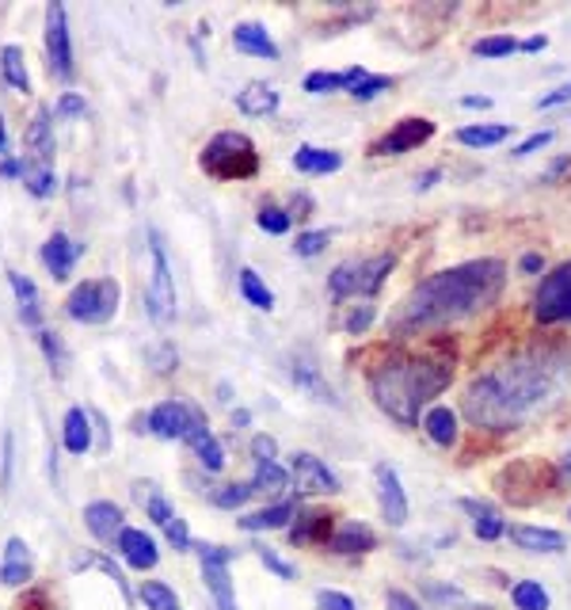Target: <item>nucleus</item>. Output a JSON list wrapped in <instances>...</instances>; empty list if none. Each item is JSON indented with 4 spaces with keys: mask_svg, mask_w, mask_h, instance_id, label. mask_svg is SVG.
Returning a JSON list of instances; mask_svg holds the SVG:
<instances>
[{
    "mask_svg": "<svg viewBox=\"0 0 571 610\" xmlns=\"http://www.w3.org/2000/svg\"><path fill=\"white\" fill-rule=\"evenodd\" d=\"M290 378L301 385V390L313 393L316 401H335V397H332V385L320 382V371H316L313 363H293V374H290Z\"/></svg>",
    "mask_w": 571,
    "mask_h": 610,
    "instance_id": "obj_39",
    "label": "nucleus"
},
{
    "mask_svg": "<svg viewBox=\"0 0 571 610\" xmlns=\"http://www.w3.org/2000/svg\"><path fill=\"white\" fill-rule=\"evenodd\" d=\"M385 607H388V610H423V607L408 596V591H401V588L385 591Z\"/></svg>",
    "mask_w": 571,
    "mask_h": 610,
    "instance_id": "obj_55",
    "label": "nucleus"
},
{
    "mask_svg": "<svg viewBox=\"0 0 571 610\" xmlns=\"http://www.w3.org/2000/svg\"><path fill=\"white\" fill-rule=\"evenodd\" d=\"M328 546H332L335 554H370V549L377 546V538L366 523H343V527L332 530Z\"/></svg>",
    "mask_w": 571,
    "mask_h": 610,
    "instance_id": "obj_26",
    "label": "nucleus"
},
{
    "mask_svg": "<svg viewBox=\"0 0 571 610\" xmlns=\"http://www.w3.org/2000/svg\"><path fill=\"white\" fill-rule=\"evenodd\" d=\"M8 149V126H4V115H0V153Z\"/></svg>",
    "mask_w": 571,
    "mask_h": 610,
    "instance_id": "obj_64",
    "label": "nucleus"
},
{
    "mask_svg": "<svg viewBox=\"0 0 571 610\" xmlns=\"http://www.w3.org/2000/svg\"><path fill=\"white\" fill-rule=\"evenodd\" d=\"M203 168L218 179H252L259 172V153L256 142L240 131H221L206 142L203 149Z\"/></svg>",
    "mask_w": 571,
    "mask_h": 610,
    "instance_id": "obj_4",
    "label": "nucleus"
},
{
    "mask_svg": "<svg viewBox=\"0 0 571 610\" xmlns=\"http://www.w3.org/2000/svg\"><path fill=\"white\" fill-rule=\"evenodd\" d=\"M145 306H149L153 324H160V329L176 321V279H172V263L157 229H149V290H145Z\"/></svg>",
    "mask_w": 571,
    "mask_h": 610,
    "instance_id": "obj_6",
    "label": "nucleus"
},
{
    "mask_svg": "<svg viewBox=\"0 0 571 610\" xmlns=\"http://www.w3.org/2000/svg\"><path fill=\"white\" fill-rule=\"evenodd\" d=\"M256 221H259V229H263V234H271V237L290 234V214L279 210V206H263Z\"/></svg>",
    "mask_w": 571,
    "mask_h": 610,
    "instance_id": "obj_44",
    "label": "nucleus"
},
{
    "mask_svg": "<svg viewBox=\"0 0 571 610\" xmlns=\"http://www.w3.org/2000/svg\"><path fill=\"white\" fill-rule=\"evenodd\" d=\"M198 557H203V577H206V588H210L218 610H237V596H232V580H229V565H232V557H237V549L198 546Z\"/></svg>",
    "mask_w": 571,
    "mask_h": 610,
    "instance_id": "obj_10",
    "label": "nucleus"
},
{
    "mask_svg": "<svg viewBox=\"0 0 571 610\" xmlns=\"http://www.w3.org/2000/svg\"><path fill=\"white\" fill-rule=\"evenodd\" d=\"M510 599H515L518 610H549V591L538 580H518L510 588Z\"/></svg>",
    "mask_w": 571,
    "mask_h": 610,
    "instance_id": "obj_37",
    "label": "nucleus"
},
{
    "mask_svg": "<svg viewBox=\"0 0 571 610\" xmlns=\"http://www.w3.org/2000/svg\"><path fill=\"white\" fill-rule=\"evenodd\" d=\"M62 440L69 454H89L92 446V416L84 409H69L62 424Z\"/></svg>",
    "mask_w": 571,
    "mask_h": 610,
    "instance_id": "obj_28",
    "label": "nucleus"
},
{
    "mask_svg": "<svg viewBox=\"0 0 571 610\" xmlns=\"http://www.w3.org/2000/svg\"><path fill=\"white\" fill-rule=\"evenodd\" d=\"M232 46H237L240 54L267 58V62L279 58V42L267 34L263 23H237V28H232Z\"/></svg>",
    "mask_w": 571,
    "mask_h": 610,
    "instance_id": "obj_19",
    "label": "nucleus"
},
{
    "mask_svg": "<svg viewBox=\"0 0 571 610\" xmlns=\"http://www.w3.org/2000/svg\"><path fill=\"white\" fill-rule=\"evenodd\" d=\"M473 50L480 58H507V54H515V50H522V42L510 39V34H488V39H480Z\"/></svg>",
    "mask_w": 571,
    "mask_h": 610,
    "instance_id": "obj_41",
    "label": "nucleus"
},
{
    "mask_svg": "<svg viewBox=\"0 0 571 610\" xmlns=\"http://www.w3.org/2000/svg\"><path fill=\"white\" fill-rule=\"evenodd\" d=\"M571 378V359L557 348H530L476 374L465 390V416L484 432H510L557 401Z\"/></svg>",
    "mask_w": 571,
    "mask_h": 610,
    "instance_id": "obj_1",
    "label": "nucleus"
},
{
    "mask_svg": "<svg viewBox=\"0 0 571 610\" xmlns=\"http://www.w3.org/2000/svg\"><path fill=\"white\" fill-rule=\"evenodd\" d=\"M533 317H538L541 324L571 321V260L541 279V290L538 298H533Z\"/></svg>",
    "mask_w": 571,
    "mask_h": 610,
    "instance_id": "obj_9",
    "label": "nucleus"
},
{
    "mask_svg": "<svg viewBox=\"0 0 571 610\" xmlns=\"http://www.w3.org/2000/svg\"><path fill=\"white\" fill-rule=\"evenodd\" d=\"M510 542L526 554H560L564 549V535L549 527H510Z\"/></svg>",
    "mask_w": 571,
    "mask_h": 610,
    "instance_id": "obj_24",
    "label": "nucleus"
},
{
    "mask_svg": "<svg viewBox=\"0 0 571 610\" xmlns=\"http://www.w3.org/2000/svg\"><path fill=\"white\" fill-rule=\"evenodd\" d=\"M461 107H469V111H488V107H491V100H488V96H465V100H461Z\"/></svg>",
    "mask_w": 571,
    "mask_h": 610,
    "instance_id": "obj_59",
    "label": "nucleus"
},
{
    "mask_svg": "<svg viewBox=\"0 0 571 610\" xmlns=\"http://www.w3.org/2000/svg\"><path fill=\"white\" fill-rule=\"evenodd\" d=\"M510 137V126H461L457 142L469 145V149H491V145H503Z\"/></svg>",
    "mask_w": 571,
    "mask_h": 610,
    "instance_id": "obj_35",
    "label": "nucleus"
},
{
    "mask_svg": "<svg viewBox=\"0 0 571 610\" xmlns=\"http://www.w3.org/2000/svg\"><path fill=\"white\" fill-rule=\"evenodd\" d=\"M503 287H507L503 260L457 263V268H446L430 275V279H423L401 302V313L393 317V324L401 332L443 329V324L465 321V317H476L488 306H496Z\"/></svg>",
    "mask_w": 571,
    "mask_h": 610,
    "instance_id": "obj_2",
    "label": "nucleus"
},
{
    "mask_svg": "<svg viewBox=\"0 0 571 610\" xmlns=\"http://www.w3.org/2000/svg\"><path fill=\"white\" fill-rule=\"evenodd\" d=\"M164 535H168V542L176 546L179 554H184V549H190V530H187V523L179 519V515H176V519L168 523V527H164Z\"/></svg>",
    "mask_w": 571,
    "mask_h": 610,
    "instance_id": "obj_50",
    "label": "nucleus"
},
{
    "mask_svg": "<svg viewBox=\"0 0 571 610\" xmlns=\"http://www.w3.org/2000/svg\"><path fill=\"white\" fill-rule=\"evenodd\" d=\"M46 54H50V73L69 81V76H73V39H69L65 8L58 4V0L46 8Z\"/></svg>",
    "mask_w": 571,
    "mask_h": 610,
    "instance_id": "obj_12",
    "label": "nucleus"
},
{
    "mask_svg": "<svg viewBox=\"0 0 571 610\" xmlns=\"http://www.w3.org/2000/svg\"><path fill=\"white\" fill-rule=\"evenodd\" d=\"M39 343H42V355H46V363L54 366L58 374H65V366H69V351H65L62 337H54V332L42 329V332H39Z\"/></svg>",
    "mask_w": 571,
    "mask_h": 610,
    "instance_id": "obj_42",
    "label": "nucleus"
},
{
    "mask_svg": "<svg viewBox=\"0 0 571 610\" xmlns=\"http://www.w3.org/2000/svg\"><path fill=\"white\" fill-rule=\"evenodd\" d=\"M435 137V123L423 115H412V118H401V123L393 126L381 142L374 145L377 157H401V153H412L419 149L423 142H430Z\"/></svg>",
    "mask_w": 571,
    "mask_h": 610,
    "instance_id": "obj_13",
    "label": "nucleus"
},
{
    "mask_svg": "<svg viewBox=\"0 0 571 610\" xmlns=\"http://www.w3.org/2000/svg\"><path fill=\"white\" fill-rule=\"evenodd\" d=\"M423 427H427V435L438 446H457V435H461V427H457V412L449 405H430L427 416H423Z\"/></svg>",
    "mask_w": 571,
    "mask_h": 610,
    "instance_id": "obj_27",
    "label": "nucleus"
},
{
    "mask_svg": "<svg viewBox=\"0 0 571 610\" xmlns=\"http://www.w3.org/2000/svg\"><path fill=\"white\" fill-rule=\"evenodd\" d=\"M20 161H0V176H4V179H15V176H20Z\"/></svg>",
    "mask_w": 571,
    "mask_h": 610,
    "instance_id": "obj_60",
    "label": "nucleus"
},
{
    "mask_svg": "<svg viewBox=\"0 0 571 610\" xmlns=\"http://www.w3.org/2000/svg\"><path fill=\"white\" fill-rule=\"evenodd\" d=\"M454 378V363L449 359H430V355H388L385 363L370 366V397L396 420L401 427L419 424V409L435 401L438 393Z\"/></svg>",
    "mask_w": 571,
    "mask_h": 610,
    "instance_id": "obj_3",
    "label": "nucleus"
},
{
    "mask_svg": "<svg viewBox=\"0 0 571 610\" xmlns=\"http://www.w3.org/2000/svg\"><path fill=\"white\" fill-rule=\"evenodd\" d=\"M118 554H123V561L129 565V569H153V565L160 561V554H157V542H153L145 530H137V527H126L123 535H118Z\"/></svg>",
    "mask_w": 571,
    "mask_h": 610,
    "instance_id": "obj_18",
    "label": "nucleus"
},
{
    "mask_svg": "<svg viewBox=\"0 0 571 610\" xmlns=\"http://www.w3.org/2000/svg\"><path fill=\"white\" fill-rule=\"evenodd\" d=\"M293 168L305 172V176H328V172L343 168V153L320 149V145H298V153H293Z\"/></svg>",
    "mask_w": 571,
    "mask_h": 610,
    "instance_id": "obj_25",
    "label": "nucleus"
},
{
    "mask_svg": "<svg viewBox=\"0 0 571 610\" xmlns=\"http://www.w3.org/2000/svg\"><path fill=\"white\" fill-rule=\"evenodd\" d=\"M8 282H12V290H15V302H20V317H23V324L34 332H42V298H39V287L28 279V275H20V271H8Z\"/></svg>",
    "mask_w": 571,
    "mask_h": 610,
    "instance_id": "obj_23",
    "label": "nucleus"
},
{
    "mask_svg": "<svg viewBox=\"0 0 571 610\" xmlns=\"http://www.w3.org/2000/svg\"><path fill=\"white\" fill-rule=\"evenodd\" d=\"M290 519H293V504H271V508H263V511L245 515V519H240V527L256 535V530H282Z\"/></svg>",
    "mask_w": 571,
    "mask_h": 610,
    "instance_id": "obj_33",
    "label": "nucleus"
},
{
    "mask_svg": "<svg viewBox=\"0 0 571 610\" xmlns=\"http://www.w3.org/2000/svg\"><path fill=\"white\" fill-rule=\"evenodd\" d=\"M252 485V493H282L286 485H290V469H282L279 462H256V477L248 480Z\"/></svg>",
    "mask_w": 571,
    "mask_h": 610,
    "instance_id": "obj_36",
    "label": "nucleus"
},
{
    "mask_svg": "<svg viewBox=\"0 0 571 610\" xmlns=\"http://www.w3.org/2000/svg\"><path fill=\"white\" fill-rule=\"evenodd\" d=\"M388 89H393V76H366V81L354 84L351 96L359 103H370V100H377L381 92H388Z\"/></svg>",
    "mask_w": 571,
    "mask_h": 610,
    "instance_id": "obj_45",
    "label": "nucleus"
},
{
    "mask_svg": "<svg viewBox=\"0 0 571 610\" xmlns=\"http://www.w3.org/2000/svg\"><path fill=\"white\" fill-rule=\"evenodd\" d=\"M435 179H438V168H430V172H423L415 187H419V192H427V187H435Z\"/></svg>",
    "mask_w": 571,
    "mask_h": 610,
    "instance_id": "obj_61",
    "label": "nucleus"
},
{
    "mask_svg": "<svg viewBox=\"0 0 571 610\" xmlns=\"http://www.w3.org/2000/svg\"><path fill=\"white\" fill-rule=\"evenodd\" d=\"M31 577H34L31 546L23 542V538H8L4 561H0V583H4V588H23Z\"/></svg>",
    "mask_w": 571,
    "mask_h": 610,
    "instance_id": "obj_16",
    "label": "nucleus"
},
{
    "mask_svg": "<svg viewBox=\"0 0 571 610\" xmlns=\"http://www.w3.org/2000/svg\"><path fill=\"white\" fill-rule=\"evenodd\" d=\"M461 508L473 515V530L480 542H499V538L507 535V523L499 519L496 508H488V504H476V500H461Z\"/></svg>",
    "mask_w": 571,
    "mask_h": 610,
    "instance_id": "obj_29",
    "label": "nucleus"
},
{
    "mask_svg": "<svg viewBox=\"0 0 571 610\" xmlns=\"http://www.w3.org/2000/svg\"><path fill=\"white\" fill-rule=\"evenodd\" d=\"M552 142V131H538V134H530L522 145H515V157H530V153H538L544 149V145Z\"/></svg>",
    "mask_w": 571,
    "mask_h": 610,
    "instance_id": "obj_53",
    "label": "nucleus"
},
{
    "mask_svg": "<svg viewBox=\"0 0 571 610\" xmlns=\"http://www.w3.org/2000/svg\"><path fill=\"white\" fill-rule=\"evenodd\" d=\"M290 477L301 496H332L343 488L340 477L328 469V462H320L316 454H309V451H298L290 458Z\"/></svg>",
    "mask_w": 571,
    "mask_h": 610,
    "instance_id": "obj_11",
    "label": "nucleus"
},
{
    "mask_svg": "<svg viewBox=\"0 0 571 610\" xmlns=\"http://www.w3.org/2000/svg\"><path fill=\"white\" fill-rule=\"evenodd\" d=\"M142 603L145 610H184L179 607V596L168 588V583H160V580H145L142 583Z\"/></svg>",
    "mask_w": 571,
    "mask_h": 610,
    "instance_id": "obj_38",
    "label": "nucleus"
},
{
    "mask_svg": "<svg viewBox=\"0 0 571 610\" xmlns=\"http://www.w3.org/2000/svg\"><path fill=\"white\" fill-rule=\"evenodd\" d=\"M252 458L256 462H279V443L271 435H256L252 440Z\"/></svg>",
    "mask_w": 571,
    "mask_h": 610,
    "instance_id": "obj_51",
    "label": "nucleus"
},
{
    "mask_svg": "<svg viewBox=\"0 0 571 610\" xmlns=\"http://www.w3.org/2000/svg\"><path fill=\"white\" fill-rule=\"evenodd\" d=\"M84 527H89L92 538H100V542H118V535L126 530L123 511L111 500H92L89 508H84Z\"/></svg>",
    "mask_w": 571,
    "mask_h": 610,
    "instance_id": "obj_17",
    "label": "nucleus"
},
{
    "mask_svg": "<svg viewBox=\"0 0 571 610\" xmlns=\"http://www.w3.org/2000/svg\"><path fill=\"white\" fill-rule=\"evenodd\" d=\"M145 515H149V519L157 523V527H168V523L176 519V511L168 508V500H164V496H157V493H153L149 504H145Z\"/></svg>",
    "mask_w": 571,
    "mask_h": 610,
    "instance_id": "obj_49",
    "label": "nucleus"
},
{
    "mask_svg": "<svg viewBox=\"0 0 571 610\" xmlns=\"http://www.w3.org/2000/svg\"><path fill=\"white\" fill-rule=\"evenodd\" d=\"M544 46H549V39H544V34H533V39H526V42H522L526 54H541Z\"/></svg>",
    "mask_w": 571,
    "mask_h": 610,
    "instance_id": "obj_58",
    "label": "nucleus"
},
{
    "mask_svg": "<svg viewBox=\"0 0 571 610\" xmlns=\"http://www.w3.org/2000/svg\"><path fill=\"white\" fill-rule=\"evenodd\" d=\"M316 607L320 610H359L351 596H343V591H332V588L316 591Z\"/></svg>",
    "mask_w": 571,
    "mask_h": 610,
    "instance_id": "obj_48",
    "label": "nucleus"
},
{
    "mask_svg": "<svg viewBox=\"0 0 571 610\" xmlns=\"http://www.w3.org/2000/svg\"><path fill=\"white\" fill-rule=\"evenodd\" d=\"M54 115H62V118H73V115H84V100L76 96V92H65L62 100L54 103Z\"/></svg>",
    "mask_w": 571,
    "mask_h": 610,
    "instance_id": "obj_54",
    "label": "nucleus"
},
{
    "mask_svg": "<svg viewBox=\"0 0 571 610\" xmlns=\"http://www.w3.org/2000/svg\"><path fill=\"white\" fill-rule=\"evenodd\" d=\"M118 302H123V290L115 279H89L65 298V313L81 324H107L118 313Z\"/></svg>",
    "mask_w": 571,
    "mask_h": 610,
    "instance_id": "obj_7",
    "label": "nucleus"
},
{
    "mask_svg": "<svg viewBox=\"0 0 571 610\" xmlns=\"http://www.w3.org/2000/svg\"><path fill=\"white\" fill-rule=\"evenodd\" d=\"M560 477L571 480V451L564 454V458H560Z\"/></svg>",
    "mask_w": 571,
    "mask_h": 610,
    "instance_id": "obj_62",
    "label": "nucleus"
},
{
    "mask_svg": "<svg viewBox=\"0 0 571 610\" xmlns=\"http://www.w3.org/2000/svg\"><path fill=\"white\" fill-rule=\"evenodd\" d=\"M187 446H190V451H195L198 466H203L206 474H221V469H225V451H221V443L214 440V432L195 435V440H190Z\"/></svg>",
    "mask_w": 571,
    "mask_h": 610,
    "instance_id": "obj_34",
    "label": "nucleus"
},
{
    "mask_svg": "<svg viewBox=\"0 0 571 610\" xmlns=\"http://www.w3.org/2000/svg\"><path fill=\"white\" fill-rule=\"evenodd\" d=\"M237 107H240V115H248V118H267L279 111V92H274L267 81H252L237 92Z\"/></svg>",
    "mask_w": 571,
    "mask_h": 610,
    "instance_id": "obj_21",
    "label": "nucleus"
},
{
    "mask_svg": "<svg viewBox=\"0 0 571 610\" xmlns=\"http://www.w3.org/2000/svg\"><path fill=\"white\" fill-rule=\"evenodd\" d=\"M568 100H571V81H568V84H560V89H552L549 96H541V100H538V111L560 107V103H568Z\"/></svg>",
    "mask_w": 571,
    "mask_h": 610,
    "instance_id": "obj_56",
    "label": "nucleus"
},
{
    "mask_svg": "<svg viewBox=\"0 0 571 610\" xmlns=\"http://www.w3.org/2000/svg\"><path fill=\"white\" fill-rule=\"evenodd\" d=\"M316 535H324V542L332 538V515H301V527L290 530L293 542H313Z\"/></svg>",
    "mask_w": 571,
    "mask_h": 610,
    "instance_id": "obj_40",
    "label": "nucleus"
},
{
    "mask_svg": "<svg viewBox=\"0 0 571 610\" xmlns=\"http://www.w3.org/2000/svg\"><path fill=\"white\" fill-rule=\"evenodd\" d=\"M568 165H571V157H560V161H557V165H552V172H549V179H552V176H560V172H564Z\"/></svg>",
    "mask_w": 571,
    "mask_h": 610,
    "instance_id": "obj_63",
    "label": "nucleus"
},
{
    "mask_svg": "<svg viewBox=\"0 0 571 610\" xmlns=\"http://www.w3.org/2000/svg\"><path fill=\"white\" fill-rule=\"evenodd\" d=\"M0 73L12 84L15 92H31V76H28V58H23V46H4L0 50Z\"/></svg>",
    "mask_w": 571,
    "mask_h": 610,
    "instance_id": "obj_31",
    "label": "nucleus"
},
{
    "mask_svg": "<svg viewBox=\"0 0 571 610\" xmlns=\"http://www.w3.org/2000/svg\"><path fill=\"white\" fill-rule=\"evenodd\" d=\"M252 485H221L218 493H214V504H218V508H225V511H232V508H245L248 500H252Z\"/></svg>",
    "mask_w": 571,
    "mask_h": 610,
    "instance_id": "obj_43",
    "label": "nucleus"
},
{
    "mask_svg": "<svg viewBox=\"0 0 571 610\" xmlns=\"http://www.w3.org/2000/svg\"><path fill=\"white\" fill-rule=\"evenodd\" d=\"M237 282H240V294H245L248 306H256V309H263V313H271V309H274V294H271V287H267V282L259 279L252 268H240L237 271Z\"/></svg>",
    "mask_w": 571,
    "mask_h": 610,
    "instance_id": "obj_32",
    "label": "nucleus"
},
{
    "mask_svg": "<svg viewBox=\"0 0 571 610\" xmlns=\"http://www.w3.org/2000/svg\"><path fill=\"white\" fill-rule=\"evenodd\" d=\"M370 324H374V306H354L347 321H343V329H347V337H362Z\"/></svg>",
    "mask_w": 571,
    "mask_h": 610,
    "instance_id": "obj_47",
    "label": "nucleus"
},
{
    "mask_svg": "<svg viewBox=\"0 0 571 610\" xmlns=\"http://www.w3.org/2000/svg\"><path fill=\"white\" fill-rule=\"evenodd\" d=\"M259 561H263L267 569L274 572V577H282V580H293V565H286L279 554H271V549H259Z\"/></svg>",
    "mask_w": 571,
    "mask_h": 610,
    "instance_id": "obj_52",
    "label": "nucleus"
},
{
    "mask_svg": "<svg viewBox=\"0 0 571 610\" xmlns=\"http://www.w3.org/2000/svg\"><path fill=\"white\" fill-rule=\"evenodd\" d=\"M541 268H544V260H541L538 252H526V256H522V271H526V275H538Z\"/></svg>",
    "mask_w": 571,
    "mask_h": 610,
    "instance_id": "obj_57",
    "label": "nucleus"
},
{
    "mask_svg": "<svg viewBox=\"0 0 571 610\" xmlns=\"http://www.w3.org/2000/svg\"><path fill=\"white\" fill-rule=\"evenodd\" d=\"M377 477V500H381V515H385L393 527H404L408 523V496H404V485H401V474L393 466H381L374 469Z\"/></svg>",
    "mask_w": 571,
    "mask_h": 610,
    "instance_id": "obj_14",
    "label": "nucleus"
},
{
    "mask_svg": "<svg viewBox=\"0 0 571 610\" xmlns=\"http://www.w3.org/2000/svg\"><path fill=\"white\" fill-rule=\"evenodd\" d=\"M393 268H396L393 252H377V256H366V260H347L328 275V290H332V298H340V302L343 298H374L377 290L385 287Z\"/></svg>",
    "mask_w": 571,
    "mask_h": 610,
    "instance_id": "obj_5",
    "label": "nucleus"
},
{
    "mask_svg": "<svg viewBox=\"0 0 571 610\" xmlns=\"http://www.w3.org/2000/svg\"><path fill=\"white\" fill-rule=\"evenodd\" d=\"M23 161H31V165H54V126H50V111L39 107L28 126V134H23Z\"/></svg>",
    "mask_w": 571,
    "mask_h": 610,
    "instance_id": "obj_15",
    "label": "nucleus"
},
{
    "mask_svg": "<svg viewBox=\"0 0 571 610\" xmlns=\"http://www.w3.org/2000/svg\"><path fill=\"white\" fill-rule=\"evenodd\" d=\"M149 432L168 443H176V440L190 443L195 435L210 432V427H206L203 409L187 405V401H160V405L149 412Z\"/></svg>",
    "mask_w": 571,
    "mask_h": 610,
    "instance_id": "obj_8",
    "label": "nucleus"
},
{
    "mask_svg": "<svg viewBox=\"0 0 571 610\" xmlns=\"http://www.w3.org/2000/svg\"><path fill=\"white\" fill-rule=\"evenodd\" d=\"M328 248V234L324 229H309V234H298V245H293V252L298 256H320Z\"/></svg>",
    "mask_w": 571,
    "mask_h": 610,
    "instance_id": "obj_46",
    "label": "nucleus"
},
{
    "mask_svg": "<svg viewBox=\"0 0 571 610\" xmlns=\"http://www.w3.org/2000/svg\"><path fill=\"white\" fill-rule=\"evenodd\" d=\"M366 69L362 65H351L343 69V73H328V69H316V73L305 76V92H313V96H324V92H351L359 81H366Z\"/></svg>",
    "mask_w": 571,
    "mask_h": 610,
    "instance_id": "obj_22",
    "label": "nucleus"
},
{
    "mask_svg": "<svg viewBox=\"0 0 571 610\" xmlns=\"http://www.w3.org/2000/svg\"><path fill=\"white\" fill-rule=\"evenodd\" d=\"M81 252H84V248L73 245V240H69L65 234H54L46 240V245H42V263H46V271L54 275L58 282H62V279L73 275V263H76V256H81Z\"/></svg>",
    "mask_w": 571,
    "mask_h": 610,
    "instance_id": "obj_20",
    "label": "nucleus"
},
{
    "mask_svg": "<svg viewBox=\"0 0 571 610\" xmlns=\"http://www.w3.org/2000/svg\"><path fill=\"white\" fill-rule=\"evenodd\" d=\"M20 179L23 187L34 195V199H50L58 192V176H54V165H31V161H20Z\"/></svg>",
    "mask_w": 571,
    "mask_h": 610,
    "instance_id": "obj_30",
    "label": "nucleus"
}]
</instances>
